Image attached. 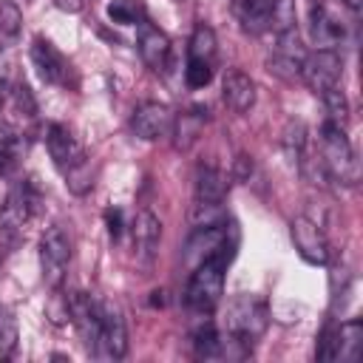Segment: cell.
Segmentation results:
<instances>
[{"label": "cell", "mask_w": 363, "mask_h": 363, "mask_svg": "<svg viewBox=\"0 0 363 363\" xmlns=\"http://www.w3.org/2000/svg\"><path fill=\"white\" fill-rule=\"evenodd\" d=\"M105 14L116 26H136L139 20H145V11H142L139 0H111L105 6Z\"/></svg>", "instance_id": "cell-25"}, {"label": "cell", "mask_w": 363, "mask_h": 363, "mask_svg": "<svg viewBox=\"0 0 363 363\" xmlns=\"http://www.w3.org/2000/svg\"><path fill=\"white\" fill-rule=\"evenodd\" d=\"M320 99H323V105H326V119L335 122V125H343V128H346V122H349V102H346L343 88L335 85V88L323 91Z\"/></svg>", "instance_id": "cell-26"}, {"label": "cell", "mask_w": 363, "mask_h": 363, "mask_svg": "<svg viewBox=\"0 0 363 363\" xmlns=\"http://www.w3.org/2000/svg\"><path fill=\"white\" fill-rule=\"evenodd\" d=\"M227 267H230V261H224V258H207V261L193 267L187 289H184V301H187L190 309L204 315V312L218 306V301L224 295V272H227Z\"/></svg>", "instance_id": "cell-2"}, {"label": "cell", "mask_w": 363, "mask_h": 363, "mask_svg": "<svg viewBox=\"0 0 363 363\" xmlns=\"http://www.w3.org/2000/svg\"><path fill=\"white\" fill-rule=\"evenodd\" d=\"M343 3H346L352 11H360V9H363V0H343Z\"/></svg>", "instance_id": "cell-35"}, {"label": "cell", "mask_w": 363, "mask_h": 363, "mask_svg": "<svg viewBox=\"0 0 363 363\" xmlns=\"http://www.w3.org/2000/svg\"><path fill=\"white\" fill-rule=\"evenodd\" d=\"M150 295H153V298H150V303H153V306H162V303H164V298H162L164 292H162V289H159V292H150Z\"/></svg>", "instance_id": "cell-34"}, {"label": "cell", "mask_w": 363, "mask_h": 363, "mask_svg": "<svg viewBox=\"0 0 363 363\" xmlns=\"http://www.w3.org/2000/svg\"><path fill=\"white\" fill-rule=\"evenodd\" d=\"M289 235H292V244H295L298 255H301L306 264H312V267H323V264L329 261V255H332L329 241H326L323 230H320L312 218H306V216H295L292 224H289Z\"/></svg>", "instance_id": "cell-10"}, {"label": "cell", "mask_w": 363, "mask_h": 363, "mask_svg": "<svg viewBox=\"0 0 363 363\" xmlns=\"http://www.w3.org/2000/svg\"><path fill=\"white\" fill-rule=\"evenodd\" d=\"M343 77V60L335 48H315L301 62V79L320 96L323 91L340 85Z\"/></svg>", "instance_id": "cell-6"}, {"label": "cell", "mask_w": 363, "mask_h": 363, "mask_svg": "<svg viewBox=\"0 0 363 363\" xmlns=\"http://www.w3.org/2000/svg\"><path fill=\"white\" fill-rule=\"evenodd\" d=\"M306 3H309V6H315V3H318V0H306Z\"/></svg>", "instance_id": "cell-36"}, {"label": "cell", "mask_w": 363, "mask_h": 363, "mask_svg": "<svg viewBox=\"0 0 363 363\" xmlns=\"http://www.w3.org/2000/svg\"><path fill=\"white\" fill-rule=\"evenodd\" d=\"M159 241H162L159 216H153L150 210H139L130 221V247H133L136 261H142V264L153 261V255L159 250Z\"/></svg>", "instance_id": "cell-13"}, {"label": "cell", "mask_w": 363, "mask_h": 363, "mask_svg": "<svg viewBox=\"0 0 363 363\" xmlns=\"http://www.w3.org/2000/svg\"><path fill=\"white\" fill-rule=\"evenodd\" d=\"M125 352H128L125 318H122L116 303L99 301V335H96L94 354L108 357V360H119V357H125Z\"/></svg>", "instance_id": "cell-7"}, {"label": "cell", "mask_w": 363, "mask_h": 363, "mask_svg": "<svg viewBox=\"0 0 363 363\" xmlns=\"http://www.w3.org/2000/svg\"><path fill=\"white\" fill-rule=\"evenodd\" d=\"M216 31L204 23H199L190 34V43H187V60H199V62H216Z\"/></svg>", "instance_id": "cell-21"}, {"label": "cell", "mask_w": 363, "mask_h": 363, "mask_svg": "<svg viewBox=\"0 0 363 363\" xmlns=\"http://www.w3.org/2000/svg\"><path fill=\"white\" fill-rule=\"evenodd\" d=\"M204 122H207V108H201V105L193 108V111H187V113H182V116H173V128H170L173 145L179 150H187L199 139Z\"/></svg>", "instance_id": "cell-20"}, {"label": "cell", "mask_w": 363, "mask_h": 363, "mask_svg": "<svg viewBox=\"0 0 363 363\" xmlns=\"http://www.w3.org/2000/svg\"><path fill=\"white\" fill-rule=\"evenodd\" d=\"M28 57H31V65L37 71V77L45 82V85H68L74 68L71 62L57 51V45L45 37H34L31 48H28Z\"/></svg>", "instance_id": "cell-9"}, {"label": "cell", "mask_w": 363, "mask_h": 363, "mask_svg": "<svg viewBox=\"0 0 363 363\" xmlns=\"http://www.w3.org/2000/svg\"><path fill=\"white\" fill-rule=\"evenodd\" d=\"M295 26V0H269V28L286 31Z\"/></svg>", "instance_id": "cell-28"}, {"label": "cell", "mask_w": 363, "mask_h": 363, "mask_svg": "<svg viewBox=\"0 0 363 363\" xmlns=\"http://www.w3.org/2000/svg\"><path fill=\"white\" fill-rule=\"evenodd\" d=\"M139 34H136V48H139V57L142 62L150 68V71H164L167 68V60H170V40L162 28H156L150 20H139Z\"/></svg>", "instance_id": "cell-14"}, {"label": "cell", "mask_w": 363, "mask_h": 363, "mask_svg": "<svg viewBox=\"0 0 363 363\" xmlns=\"http://www.w3.org/2000/svg\"><path fill=\"white\" fill-rule=\"evenodd\" d=\"M23 31V11L14 0H0V48H9Z\"/></svg>", "instance_id": "cell-23"}, {"label": "cell", "mask_w": 363, "mask_h": 363, "mask_svg": "<svg viewBox=\"0 0 363 363\" xmlns=\"http://www.w3.org/2000/svg\"><path fill=\"white\" fill-rule=\"evenodd\" d=\"M9 102H11V108H14L17 116H23V119H34L37 116V99H34V94H31V88L26 82L11 85Z\"/></svg>", "instance_id": "cell-27"}, {"label": "cell", "mask_w": 363, "mask_h": 363, "mask_svg": "<svg viewBox=\"0 0 363 363\" xmlns=\"http://www.w3.org/2000/svg\"><path fill=\"white\" fill-rule=\"evenodd\" d=\"M173 111L164 105V102H142L133 116H130V130L136 139H145V142H153L164 133H170L173 128Z\"/></svg>", "instance_id": "cell-12"}, {"label": "cell", "mask_w": 363, "mask_h": 363, "mask_svg": "<svg viewBox=\"0 0 363 363\" xmlns=\"http://www.w3.org/2000/svg\"><path fill=\"white\" fill-rule=\"evenodd\" d=\"M213 79V65L210 62H199V60H187V68H184V82L190 88H204L210 85Z\"/></svg>", "instance_id": "cell-30"}, {"label": "cell", "mask_w": 363, "mask_h": 363, "mask_svg": "<svg viewBox=\"0 0 363 363\" xmlns=\"http://www.w3.org/2000/svg\"><path fill=\"white\" fill-rule=\"evenodd\" d=\"M14 346H17V318L6 303H0V352L11 354Z\"/></svg>", "instance_id": "cell-29"}, {"label": "cell", "mask_w": 363, "mask_h": 363, "mask_svg": "<svg viewBox=\"0 0 363 363\" xmlns=\"http://www.w3.org/2000/svg\"><path fill=\"white\" fill-rule=\"evenodd\" d=\"M281 145H284L289 162L298 167V162L306 153V125L301 119H289L286 128H284V133H281Z\"/></svg>", "instance_id": "cell-24"}, {"label": "cell", "mask_w": 363, "mask_h": 363, "mask_svg": "<svg viewBox=\"0 0 363 363\" xmlns=\"http://www.w3.org/2000/svg\"><path fill=\"white\" fill-rule=\"evenodd\" d=\"M363 349V323L346 320L337 326V360H357Z\"/></svg>", "instance_id": "cell-22"}, {"label": "cell", "mask_w": 363, "mask_h": 363, "mask_svg": "<svg viewBox=\"0 0 363 363\" xmlns=\"http://www.w3.org/2000/svg\"><path fill=\"white\" fill-rule=\"evenodd\" d=\"M233 14L247 34H264L269 28V0H233Z\"/></svg>", "instance_id": "cell-19"}, {"label": "cell", "mask_w": 363, "mask_h": 363, "mask_svg": "<svg viewBox=\"0 0 363 363\" xmlns=\"http://www.w3.org/2000/svg\"><path fill=\"white\" fill-rule=\"evenodd\" d=\"M309 34L318 48H335L343 40V23L335 20L320 3L309 6Z\"/></svg>", "instance_id": "cell-16"}, {"label": "cell", "mask_w": 363, "mask_h": 363, "mask_svg": "<svg viewBox=\"0 0 363 363\" xmlns=\"http://www.w3.org/2000/svg\"><path fill=\"white\" fill-rule=\"evenodd\" d=\"M45 147H48V153H51L54 167H57L62 176H68L71 170H77L79 164L88 162V159H85V150H82V145H79V139H77L74 130H71L68 125H62V122H51V125L45 128Z\"/></svg>", "instance_id": "cell-8"}, {"label": "cell", "mask_w": 363, "mask_h": 363, "mask_svg": "<svg viewBox=\"0 0 363 363\" xmlns=\"http://www.w3.org/2000/svg\"><path fill=\"white\" fill-rule=\"evenodd\" d=\"M318 156H320V164L332 182H340L346 187L357 184L360 164H357L354 147H352L343 125H335L329 119L320 125V153Z\"/></svg>", "instance_id": "cell-1"}, {"label": "cell", "mask_w": 363, "mask_h": 363, "mask_svg": "<svg viewBox=\"0 0 363 363\" xmlns=\"http://www.w3.org/2000/svg\"><path fill=\"white\" fill-rule=\"evenodd\" d=\"M54 6L60 11H68V14H79L82 11V0H54Z\"/></svg>", "instance_id": "cell-33"}, {"label": "cell", "mask_w": 363, "mask_h": 363, "mask_svg": "<svg viewBox=\"0 0 363 363\" xmlns=\"http://www.w3.org/2000/svg\"><path fill=\"white\" fill-rule=\"evenodd\" d=\"M9 91H11V62H9L6 48H0V108L9 99Z\"/></svg>", "instance_id": "cell-31"}, {"label": "cell", "mask_w": 363, "mask_h": 363, "mask_svg": "<svg viewBox=\"0 0 363 363\" xmlns=\"http://www.w3.org/2000/svg\"><path fill=\"white\" fill-rule=\"evenodd\" d=\"M269 323V309L261 298L255 295H238L227 303V320H224V332L252 343L264 335Z\"/></svg>", "instance_id": "cell-4"}, {"label": "cell", "mask_w": 363, "mask_h": 363, "mask_svg": "<svg viewBox=\"0 0 363 363\" xmlns=\"http://www.w3.org/2000/svg\"><path fill=\"white\" fill-rule=\"evenodd\" d=\"M68 264H71V238H68V233L60 224H54L40 238V269H43V281L51 289H57L65 281Z\"/></svg>", "instance_id": "cell-5"}, {"label": "cell", "mask_w": 363, "mask_h": 363, "mask_svg": "<svg viewBox=\"0 0 363 363\" xmlns=\"http://www.w3.org/2000/svg\"><path fill=\"white\" fill-rule=\"evenodd\" d=\"M65 303H68V320L77 326L82 343L94 352L99 335V301L91 298L88 292H68Z\"/></svg>", "instance_id": "cell-11"}, {"label": "cell", "mask_w": 363, "mask_h": 363, "mask_svg": "<svg viewBox=\"0 0 363 363\" xmlns=\"http://www.w3.org/2000/svg\"><path fill=\"white\" fill-rule=\"evenodd\" d=\"M105 227H108V235L111 238H119L122 235V210L119 207H108L105 210Z\"/></svg>", "instance_id": "cell-32"}, {"label": "cell", "mask_w": 363, "mask_h": 363, "mask_svg": "<svg viewBox=\"0 0 363 363\" xmlns=\"http://www.w3.org/2000/svg\"><path fill=\"white\" fill-rule=\"evenodd\" d=\"M37 204H40V193H37L34 182L31 179L14 182L11 190L6 193L3 207H0V233L9 238H17L28 227V221L34 218Z\"/></svg>", "instance_id": "cell-3"}, {"label": "cell", "mask_w": 363, "mask_h": 363, "mask_svg": "<svg viewBox=\"0 0 363 363\" xmlns=\"http://www.w3.org/2000/svg\"><path fill=\"white\" fill-rule=\"evenodd\" d=\"M28 142L17 125H0V176H11L26 153Z\"/></svg>", "instance_id": "cell-18"}, {"label": "cell", "mask_w": 363, "mask_h": 363, "mask_svg": "<svg viewBox=\"0 0 363 363\" xmlns=\"http://www.w3.org/2000/svg\"><path fill=\"white\" fill-rule=\"evenodd\" d=\"M221 96H224V102H227L230 111L247 113V111H252V105L258 99V88H255V82H252L250 74L230 71L224 77V82H221Z\"/></svg>", "instance_id": "cell-15"}, {"label": "cell", "mask_w": 363, "mask_h": 363, "mask_svg": "<svg viewBox=\"0 0 363 363\" xmlns=\"http://www.w3.org/2000/svg\"><path fill=\"white\" fill-rule=\"evenodd\" d=\"M193 196H196V201L224 204V199H227V176L218 167L201 164L196 170V179H193Z\"/></svg>", "instance_id": "cell-17"}]
</instances>
